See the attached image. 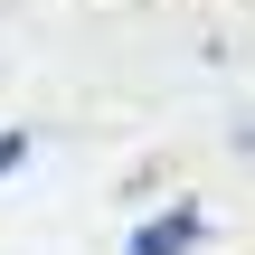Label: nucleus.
Here are the masks:
<instances>
[{"instance_id": "nucleus-1", "label": "nucleus", "mask_w": 255, "mask_h": 255, "mask_svg": "<svg viewBox=\"0 0 255 255\" xmlns=\"http://www.w3.org/2000/svg\"><path fill=\"white\" fill-rule=\"evenodd\" d=\"M199 237H208V208H199V199H170L161 218H142V227L123 237V255H189Z\"/></svg>"}, {"instance_id": "nucleus-2", "label": "nucleus", "mask_w": 255, "mask_h": 255, "mask_svg": "<svg viewBox=\"0 0 255 255\" xmlns=\"http://www.w3.org/2000/svg\"><path fill=\"white\" fill-rule=\"evenodd\" d=\"M28 151H38V132H28V123H9V132H0V180H19V170H28Z\"/></svg>"}]
</instances>
